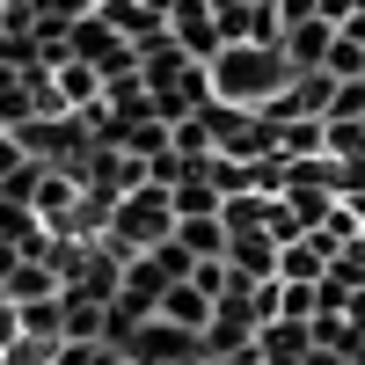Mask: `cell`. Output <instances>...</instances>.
Wrapping results in <instances>:
<instances>
[{
	"label": "cell",
	"instance_id": "6da1fadb",
	"mask_svg": "<svg viewBox=\"0 0 365 365\" xmlns=\"http://www.w3.org/2000/svg\"><path fill=\"white\" fill-rule=\"evenodd\" d=\"M212 103H227V110H270L292 88V66H285V51L278 44H220V58H212Z\"/></svg>",
	"mask_w": 365,
	"mask_h": 365
},
{
	"label": "cell",
	"instance_id": "7a4b0ae2",
	"mask_svg": "<svg viewBox=\"0 0 365 365\" xmlns=\"http://www.w3.org/2000/svg\"><path fill=\"white\" fill-rule=\"evenodd\" d=\"M110 234L132 241L139 256H154L161 241H175V197L161 190V182H139V190H125L110 205Z\"/></svg>",
	"mask_w": 365,
	"mask_h": 365
},
{
	"label": "cell",
	"instance_id": "52a82bcc",
	"mask_svg": "<svg viewBox=\"0 0 365 365\" xmlns=\"http://www.w3.org/2000/svg\"><path fill=\"white\" fill-rule=\"evenodd\" d=\"M292 22H322V0H278V29Z\"/></svg>",
	"mask_w": 365,
	"mask_h": 365
},
{
	"label": "cell",
	"instance_id": "ba28073f",
	"mask_svg": "<svg viewBox=\"0 0 365 365\" xmlns=\"http://www.w3.org/2000/svg\"><path fill=\"white\" fill-rule=\"evenodd\" d=\"M22 161H29V154H22V139H15V132H0V182H8Z\"/></svg>",
	"mask_w": 365,
	"mask_h": 365
},
{
	"label": "cell",
	"instance_id": "5b68a950",
	"mask_svg": "<svg viewBox=\"0 0 365 365\" xmlns=\"http://www.w3.org/2000/svg\"><path fill=\"white\" fill-rule=\"evenodd\" d=\"M161 307L175 314V329H197V322H205V292L182 278V285H168V292H161Z\"/></svg>",
	"mask_w": 365,
	"mask_h": 365
},
{
	"label": "cell",
	"instance_id": "277c9868",
	"mask_svg": "<svg viewBox=\"0 0 365 365\" xmlns=\"http://www.w3.org/2000/svg\"><path fill=\"white\" fill-rule=\"evenodd\" d=\"M329 44H336V22H292L278 37V51H285L292 73H329Z\"/></svg>",
	"mask_w": 365,
	"mask_h": 365
},
{
	"label": "cell",
	"instance_id": "3957f363",
	"mask_svg": "<svg viewBox=\"0 0 365 365\" xmlns=\"http://www.w3.org/2000/svg\"><path fill=\"white\" fill-rule=\"evenodd\" d=\"M168 37L182 44V58H197V66H212L220 58V15H212V0H168Z\"/></svg>",
	"mask_w": 365,
	"mask_h": 365
},
{
	"label": "cell",
	"instance_id": "8992f818",
	"mask_svg": "<svg viewBox=\"0 0 365 365\" xmlns=\"http://www.w3.org/2000/svg\"><path fill=\"white\" fill-rule=\"evenodd\" d=\"M329 81H365V44H351V37L329 44Z\"/></svg>",
	"mask_w": 365,
	"mask_h": 365
}]
</instances>
